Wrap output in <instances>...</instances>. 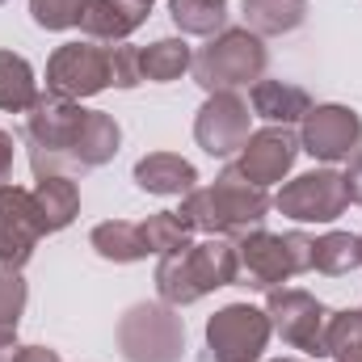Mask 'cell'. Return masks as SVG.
<instances>
[{"mask_svg": "<svg viewBox=\"0 0 362 362\" xmlns=\"http://www.w3.org/2000/svg\"><path fill=\"white\" fill-rule=\"evenodd\" d=\"M139 232H144L148 253H156V257L177 253V249L189 245V223L181 219L177 211H156V215H148V219L139 223Z\"/></svg>", "mask_w": 362, "mask_h": 362, "instance_id": "27", "label": "cell"}, {"mask_svg": "<svg viewBox=\"0 0 362 362\" xmlns=\"http://www.w3.org/2000/svg\"><path fill=\"white\" fill-rule=\"evenodd\" d=\"M312 249L316 240L303 232H286V236H274L266 228L245 232L236 240V286L278 291L286 278L312 270Z\"/></svg>", "mask_w": 362, "mask_h": 362, "instance_id": "4", "label": "cell"}, {"mask_svg": "<svg viewBox=\"0 0 362 362\" xmlns=\"http://www.w3.org/2000/svg\"><path fill=\"white\" fill-rule=\"evenodd\" d=\"M299 152L325 165L354 160L362 152V118L350 105H312L299 127Z\"/></svg>", "mask_w": 362, "mask_h": 362, "instance_id": "11", "label": "cell"}, {"mask_svg": "<svg viewBox=\"0 0 362 362\" xmlns=\"http://www.w3.org/2000/svg\"><path fill=\"white\" fill-rule=\"evenodd\" d=\"M346 206H350L346 177L333 169H312L274 194V211L295 223H333L337 215H346Z\"/></svg>", "mask_w": 362, "mask_h": 362, "instance_id": "9", "label": "cell"}, {"mask_svg": "<svg viewBox=\"0 0 362 362\" xmlns=\"http://www.w3.org/2000/svg\"><path fill=\"white\" fill-rule=\"evenodd\" d=\"M34 194V206H38V219H42V232H64L76 215H81V189L72 177H38V185L30 189Z\"/></svg>", "mask_w": 362, "mask_h": 362, "instance_id": "19", "label": "cell"}, {"mask_svg": "<svg viewBox=\"0 0 362 362\" xmlns=\"http://www.w3.org/2000/svg\"><path fill=\"white\" fill-rule=\"evenodd\" d=\"M308 17V0H245V30L257 38H278L299 30Z\"/></svg>", "mask_w": 362, "mask_h": 362, "instance_id": "21", "label": "cell"}, {"mask_svg": "<svg viewBox=\"0 0 362 362\" xmlns=\"http://www.w3.org/2000/svg\"><path fill=\"white\" fill-rule=\"evenodd\" d=\"M17 358V346H0V362H13Z\"/></svg>", "mask_w": 362, "mask_h": 362, "instance_id": "34", "label": "cell"}, {"mask_svg": "<svg viewBox=\"0 0 362 362\" xmlns=\"http://www.w3.org/2000/svg\"><path fill=\"white\" fill-rule=\"evenodd\" d=\"M219 286H236V245L228 236L185 245L156 262V291L169 308L198 303L202 295H211Z\"/></svg>", "mask_w": 362, "mask_h": 362, "instance_id": "2", "label": "cell"}, {"mask_svg": "<svg viewBox=\"0 0 362 362\" xmlns=\"http://www.w3.org/2000/svg\"><path fill=\"white\" fill-rule=\"evenodd\" d=\"M148 0H85L76 25L89 34V42H127L148 21Z\"/></svg>", "mask_w": 362, "mask_h": 362, "instance_id": "15", "label": "cell"}, {"mask_svg": "<svg viewBox=\"0 0 362 362\" xmlns=\"http://www.w3.org/2000/svg\"><path fill=\"white\" fill-rule=\"evenodd\" d=\"M341 177H346V194H350V202H358L362 206V152L350 160V169H346Z\"/></svg>", "mask_w": 362, "mask_h": 362, "instance_id": "31", "label": "cell"}, {"mask_svg": "<svg viewBox=\"0 0 362 362\" xmlns=\"http://www.w3.org/2000/svg\"><path fill=\"white\" fill-rule=\"evenodd\" d=\"M85 105L42 93L25 114V148L38 177H76V139L85 127Z\"/></svg>", "mask_w": 362, "mask_h": 362, "instance_id": "3", "label": "cell"}, {"mask_svg": "<svg viewBox=\"0 0 362 362\" xmlns=\"http://www.w3.org/2000/svg\"><path fill=\"white\" fill-rule=\"evenodd\" d=\"M21 312H25V278L21 270H0V346H17Z\"/></svg>", "mask_w": 362, "mask_h": 362, "instance_id": "28", "label": "cell"}, {"mask_svg": "<svg viewBox=\"0 0 362 362\" xmlns=\"http://www.w3.org/2000/svg\"><path fill=\"white\" fill-rule=\"evenodd\" d=\"M189 64H194V51L185 38H156L148 51H139L144 81H156V85L177 81L181 72H189Z\"/></svg>", "mask_w": 362, "mask_h": 362, "instance_id": "24", "label": "cell"}, {"mask_svg": "<svg viewBox=\"0 0 362 362\" xmlns=\"http://www.w3.org/2000/svg\"><path fill=\"white\" fill-rule=\"evenodd\" d=\"M118 144H122V131H118L114 114L89 110L85 127H81V139H76V173H89V169L110 165L118 156Z\"/></svg>", "mask_w": 362, "mask_h": 362, "instance_id": "18", "label": "cell"}, {"mask_svg": "<svg viewBox=\"0 0 362 362\" xmlns=\"http://www.w3.org/2000/svg\"><path fill=\"white\" fill-rule=\"evenodd\" d=\"M148 4H152V0H148Z\"/></svg>", "mask_w": 362, "mask_h": 362, "instance_id": "38", "label": "cell"}, {"mask_svg": "<svg viewBox=\"0 0 362 362\" xmlns=\"http://www.w3.org/2000/svg\"><path fill=\"white\" fill-rule=\"evenodd\" d=\"M169 17L181 34L215 38L228 30V0H169Z\"/></svg>", "mask_w": 362, "mask_h": 362, "instance_id": "23", "label": "cell"}, {"mask_svg": "<svg viewBox=\"0 0 362 362\" xmlns=\"http://www.w3.org/2000/svg\"><path fill=\"white\" fill-rule=\"evenodd\" d=\"M295 156H299V139L291 135V127H262V131H253L245 139L236 173L266 189V185H274V181H282L291 173Z\"/></svg>", "mask_w": 362, "mask_h": 362, "instance_id": "14", "label": "cell"}, {"mask_svg": "<svg viewBox=\"0 0 362 362\" xmlns=\"http://www.w3.org/2000/svg\"><path fill=\"white\" fill-rule=\"evenodd\" d=\"M110 89V47L97 42H64L51 59H47V93L68 97V101H85Z\"/></svg>", "mask_w": 362, "mask_h": 362, "instance_id": "10", "label": "cell"}, {"mask_svg": "<svg viewBox=\"0 0 362 362\" xmlns=\"http://www.w3.org/2000/svg\"><path fill=\"white\" fill-rule=\"evenodd\" d=\"M0 4H4V0H0Z\"/></svg>", "mask_w": 362, "mask_h": 362, "instance_id": "37", "label": "cell"}, {"mask_svg": "<svg viewBox=\"0 0 362 362\" xmlns=\"http://www.w3.org/2000/svg\"><path fill=\"white\" fill-rule=\"evenodd\" d=\"M135 185L156 198H185L198 185V169L177 152H152L135 165Z\"/></svg>", "mask_w": 362, "mask_h": 362, "instance_id": "16", "label": "cell"}, {"mask_svg": "<svg viewBox=\"0 0 362 362\" xmlns=\"http://www.w3.org/2000/svg\"><path fill=\"white\" fill-rule=\"evenodd\" d=\"M325 354L333 362H358L362 358V308L358 312H333L329 316Z\"/></svg>", "mask_w": 362, "mask_h": 362, "instance_id": "26", "label": "cell"}, {"mask_svg": "<svg viewBox=\"0 0 362 362\" xmlns=\"http://www.w3.org/2000/svg\"><path fill=\"white\" fill-rule=\"evenodd\" d=\"M85 0H30V17L42 30H72L81 21Z\"/></svg>", "mask_w": 362, "mask_h": 362, "instance_id": "29", "label": "cell"}, {"mask_svg": "<svg viewBox=\"0 0 362 362\" xmlns=\"http://www.w3.org/2000/svg\"><path fill=\"white\" fill-rule=\"evenodd\" d=\"M274 198L253 185L249 177L236 173V165H228L215 185H194L185 198H181V219L189 223V232H206V236H245V232H257L270 215Z\"/></svg>", "mask_w": 362, "mask_h": 362, "instance_id": "1", "label": "cell"}, {"mask_svg": "<svg viewBox=\"0 0 362 362\" xmlns=\"http://www.w3.org/2000/svg\"><path fill=\"white\" fill-rule=\"evenodd\" d=\"M249 101L240 93H211L194 118V139L206 156L215 160H228L232 152L245 148V139L253 135L249 131Z\"/></svg>", "mask_w": 362, "mask_h": 362, "instance_id": "12", "label": "cell"}, {"mask_svg": "<svg viewBox=\"0 0 362 362\" xmlns=\"http://www.w3.org/2000/svg\"><path fill=\"white\" fill-rule=\"evenodd\" d=\"M249 105L257 118H266L270 127H291V122H303L308 110H312V97L308 89L291 85V81H257L253 93H249Z\"/></svg>", "mask_w": 362, "mask_h": 362, "instance_id": "17", "label": "cell"}, {"mask_svg": "<svg viewBox=\"0 0 362 362\" xmlns=\"http://www.w3.org/2000/svg\"><path fill=\"white\" fill-rule=\"evenodd\" d=\"M13 181V135L0 131V185Z\"/></svg>", "mask_w": 362, "mask_h": 362, "instance_id": "32", "label": "cell"}, {"mask_svg": "<svg viewBox=\"0 0 362 362\" xmlns=\"http://www.w3.org/2000/svg\"><path fill=\"white\" fill-rule=\"evenodd\" d=\"M358 266H362V245L354 232H325V236H316L312 270L329 274V278H341V274H354Z\"/></svg>", "mask_w": 362, "mask_h": 362, "instance_id": "25", "label": "cell"}, {"mask_svg": "<svg viewBox=\"0 0 362 362\" xmlns=\"http://www.w3.org/2000/svg\"><path fill=\"white\" fill-rule=\"evenodd\" d=\"M13 362H64V358L55 350H47V346H25V350H17Z\"/></svg>", "mask_w": 362, "mask_h": 362, "instance_id": "33", "label": "cell"}, {"mask_svg": "<svg viewBox=\"0 0 362 362\" xmlns=\"http://www.w3.org/2000/svg\"><path fill=\"white\" fill-rule=\"evenodd\" d=\"M266 316H270V329L299 354H325V329H329V308L308 295V291H295V286H278L266 299Z\"/></svg>", "mask_w": 362, "mask_h": 362, "instance_id": "8", "label": "cell"}, {"mask_svg": "<svg viewBox=\"0 0 362 362\" xmlns=\"http://www.w3.org/2000/svg\"><path fill=\"white\" fill-rule=\"evenodd\" d=\"M270 316L253 303H228L206 320L211 362H262L270 346Z\"/></svg>", "mask_w": 362, "mask_h": 362, "instance_id": "7", "label": "cell"}, {"mask_svg": "<svg viewBox=\"0 0 362 362\" xmlns=\"http://www.w3.org/2000/svg\"><path fill=\"white\" fill-rule=\"evenodd\" d=\"M42 219L34 206V194L21 185H0V270H21L38 240H42Z\"/></svg>", "mask_w": 362, "mask_h": 362, "instance_id": "13", "label": "cell"}, {"mask_svg": "<svg viewBox=\"0 0 362 362\" xmlns=\"http://www.w3.org/2000/svg\"><path fill=\"white\" fill-rule=\"evenodd\" d=\"M38 81L25 55L17 51H0V110L8 114H30V105L38 101Z\"/></svg>", "mask_w": 362, "mask_h": 362, "instance_id": "22", "label": "cell"}, {"mask_svg": "<svg viewBox=\"0 0 362 362\" xmlns=\"http://www.w3.org/2000/svg\"><path fill=\"white\" fill-rule=\"evenodd\" d=\"M139 81H144L139 47H131V42H114V47H110V85H114V89H135Z\"/></svg>", "mask_w": 362, "mask_h": 362, "instance_id": "30", "label": "cell"}, {"mask_svg": "<svg viewBox=\"0 0 362 362\" xmlns=\"http://www.w3.org/2000/svg\"><path fill=\"white\" fill-rule=\"evenodd\" d=\"M118 350L127 362H181L185 354V325L177 308L160 303H135L118 320Z\"/></svg>", "mask_w": 362, "mask_h": 362, "instance_id": "6", "label": "cell"}, {"mask_svg": "<svg viewBox=\"0 0 362 362\" xmlns=\"http://www.w3.org/2000/svg\"><path fill=\"white\" fill-rule=\"evenodd\" d=\"M358 362H362V358H358Z\"/></svg>", "mask_w": 362, "mask_h": 362, "instance_id": "39", "label": "cell"}, {"mask_svg": "<svg viewBox=\"0 0 362 362\" xmlns=\"http://www.w3.org/2000/svg\"><path fill=\"white\" fill-rule=\"evenodd\" d=\"M89 245L97 249V257L114 262V266H131V262H144L148 257V245H144V232L139 223H127V219H105L89 232Z\"/></svg>", "mask_w": 362, "mask_h": 362, "instance_id": "20", "label": "cell"}, {"mask_svg": "<svg viewBox=\"0 0 362 362\" xmlns=\"http://www.w3.org/2000/svg\"><path fill=\"white\" fill-rule=\"evenodd\" d=\"M266 42L253 34V30H223L215 34L189 64L194 81L202 85L206 93H236L245 85H257L266 76Z\"/></svg>", "mask_w": 362, "mask_h": 362, "instance_id": "5", "label": "cell"}, {"mask_svg": "<svg viewBox=\"0 0 362 362\" xmlns=\"http://www.w3.org/2000/svg\"><path fill=\"white\" fill-rule=\"evenodd\" d=\"M358 245H362V236H358Z\"/></svg>", "mask_w": 362, "mask_h": 362, "instance_id": "36", "label": "cell"}, {"mask_svg": "<svg viewBox=\"0 0 362 362\" xmlns=\"http://www.w3.org/2000/svg\"><path fill=\"white\" fill-rule=\"evenodd\" d=\"M274 362H295V358H274Z\"/></svg>", "mask_w": 362, "mask_h": 362, "instance_id": "35", "label": "cell"}]
</instances>
